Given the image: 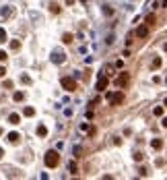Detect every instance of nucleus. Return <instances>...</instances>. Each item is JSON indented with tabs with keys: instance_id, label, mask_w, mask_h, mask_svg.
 <instances>
[{
	"instance_id": "15",
	"label": "nucleus",
	"mask_w": 167,
	"mask_h": 180,
	"mask_svg": "<svg viewBox=\"0 0 167 180\" xmlns=\"http://www.w3.org/2000/svg\"><path fill=\"white\" fill-rule=\"evenodd\" d=\"M157 66H161V58H155L153 60V68H157Z\"/></svg>"
},
{
	"instance_id": "21",
	"label": "nucleus",
	"mask_w": 167,
	"mask_h": 180,
	"mask_svg": "<svg viewBox=\"0 0 167 180\" xmlns=\"http://www.w3.org/2000/svg\"><path fill=\"white\" fill-rule=\"evenodd\" d=\"M165 106H167V99H165Z\"/></svg>"
},
{
	"instance_id": "6",
	"label": "nucleus",
	"mask_w": 167,
	"mask_h": 180,
	"mask_svg": "<svg viewBox=\"0 0 167 180\" xmlns=\"http://www.w3.org/2000/svg\"><path fill=\"white\" fill-rule=\"evenodd\" d=\"M105 87H107V79H105V77H101V79L97 81V89H99V91H103Z\"/></svg>"
},
{
	"instance_id": "4",
	"label": "nucleus",
	"mask_w": 167,
	"mask_h": 180,
	"mask_svg": "<svg viewBox=\"0 0 167 180\" xmlns=\"http://www.w3.org/2000/svg\"><path fill=\"white\" fill-rule=\"evenodd\" d=\"M52 62H56V64L64 62V54L62 52H54V54H52Z\"/></svg>"
},
{
	"instance_id": "9",
	"label": "nucleus",
	"mask_w": 167,
	"mask_h": 180,
	"mask_svg": "<svg viewBox=\"0 0 167 180\" xmlns=\"http://www.w3.org/2000/svg\"><path fill=\"white\" fill-rule=\"evenodd\" d=\"M151 145H153V149H161V145H163V143H161V139H153Z\"/></svg>"
},
{
	"instance_id": "16",
	"label": "nucleus",
	"mask_w": 167,
	"mask_h": 180,
	"mask_svg": "<svg viewBox=\"0 0 167 180\" xmlns=\"http://www.w3.org/2000/svg\"><path fill=\"white\" fill-rule=\"evenodd\" d=\"M25 114H27V116H33L35 110H33V108H25Z\"/></svg>"
},
{
	"instance_id": "20",
	"label": "nucleus",
	"mask_w": 167,
	"mask_h": 180,
	"mask_svg": "<svg viewBox=\"0 0 167 180\" xmlns=\"http://www.w3.org/2000/svg\"><path fill=\"white\" fill-rule=\"evenodd\" d=\"M6 75V68H2V66H0V77H4Z\"/></svg>"
},
{
	"instance_id": "12",
	"label": "nucleus",
	"mask_w": 167,
	"mask_h": 180,
	"mask_svg": "<svg viewBox=\"0 0 167 180\" xmlns=\"http://www.w3.org/2000/svg\"><path fill=\"white\" fill-rule=\"evenodd\" d=\"M6 58H8V56H6V52H4V50H0V62H4Z\"/></svg>"
},
{
	"instance_id": "5",
	"label": "nucleus",
	"mask_w": 167,
	"mask_h": 180,
	"mask_svg": "<svg viewBox=\"0 0 167 180\" xmlns=\"http://www.w3.org/2000/svg\"><path fill=\"white\" fill-rule=\"evenodd\" d=\"M126 83H128V75H126V73H124V75H120L118 79H116V85H118V87H124Z\"/></svg>"
},
{
	"instance_id": "14",
	"label": "nucleus",
	"mask_w": 167,
	"mask_h": 180,
	"mask_svg": "<svg viewBox=\"0 0 167 180\" xmlns=\"http://www.w3.org/2000/svg\"><path fill=\"white\" fill-rule=\"evenodd\" d=\"M21 99H23V93L17 91V93H15V101H21Z\"/></svg>"
},
{
	"instance_id": "10",
	"label": "nucleus",
	"mask_w": 167,
	"mask_h": 180,
	"mask_svg": "<svg viewBox=\"0 0 167 180\" xmlns=\"http://www.w3.org/2000/svg\"><path fill=\"white\" fill-rule=\"evenodd\" d=\"M8 141H11V143H17V141H19V135H17V133H11V135H8Z\"/></svg>"
},
{
	"instance_id": "8",
	"label": "nucleus",
	"mask_w": 167,
	"mask_h": 180,
	"mask_svg": "<svg viewBox=\"0 0 167 180\" xmlns=\"http://www.w3.org/2000/svg\"><path fill=\"white\" fill-rule=\"evenodd\" d=\"M8 120H11V124H19L21 116H19V114H11V116H8Z\"/></svg>"
},
{
	"instance_id": "11",
	"label": "nucleus",
	"mask_w": 167,
	"mask_h": 180,
	"mask_svg": "<svg viewBox=\"0 0 167 180\" xmlns=\"http://www.w3.org/2000/svg\"><path fill=\"white\" fill-rule=\"evenodd\" d=\"M2 41H6V31L0 29V44H2Z\"/></svg>"
},
{
	"instance_id": "7",
	"label": "nucleus",
	"mask_w": 167,
	"mask_h": 180,
	"mask_svg": "<svg viewBox=\"0 0 167 180\" xmlns=\"http://www.w3.org/2000/svg\"><path fill=\"white\" fill-rule=\"evenodd\" d=\"M136 35H138V37H146V35H148V29H146V27H138V29H136Z\"/></svg>"
},
{
	"instance_id": "13",
	"label": "nucleus",
	"mask_w": 167,
	"mask_h": 180,
	"mask_svg": "<svg viewBox=\"0 0 167 180\" xmlns=\"http://www.w3.org/2000/svg\"><path fill=\"white\" fill-rule=\"evenodd\" d=\"M68 170L74 174V172H76V164H72V161H70V164H68Z\"/></svg>"
},
{
	"instance_id": "17",
	"label": "nucleus",
	"mask_w": 167,
	"mask_h": 180,
	"mask_svg": "<svg viewBox=\"0 0 167 180\" xmlns=\"http://www.w3.org/2000/svg\"><path fill=\"white\" fill-rule=\"evenodd\" d=\"M64 41H66V44H70V41H72V35H70V33H66V35H64Z\"/></svg>"
},
{
	"instance_id": "18",
	"label": "nucleus",
	"mask_w": 167,
	"mask_h": 180,
	"mask_svg": "<svg viewBox=\"0 0 167 180\" xmlns=\"http://www.w3.org/2000/svg\"><path fill=\"white\" fill-rule=\"evenodd\" d=\"M163 114V108H155V116H161Z\"/></svg>"
},
{
	"instance_id": "1",
	"label": "nucleus",
	"mask_w": 167,
	"mask_h": 180,
	"mask_svg": "<svg viewBox=\"0 0 167 180\" xmlns=\"http://www.w3.org/2000/svg\"><path fill=\"white\" fill-rule=\"evenodd\" d=\"M58 164H60L58 151H48V153H46V166H48V168H56Z\"/></svg>"
},
{
	"instance_id": "3",
	"label": "nucleus",
	"mask_w": 167,
	"mask_h": 180,
	"mask_svg": "<svg viewBox=\"0 0 167 180\" xmlns=\"http://www.w3.org/2000/svg\"><path fill=\"white\" fill-rule=\"evenodd\" d=\"M107 99L111 104H122V101H124V93H109Z\"/></svg>"
},
{
	"instance_id": "2",
	"label": "nucleus",
	"mask_w": 167,
	"mask_h": 180,
	"mask_svg": "<svg viewBox=\"0 0 167 180\" xmlns=\"http://www.w3.org/2000/svg\"><path fill=\"white\" fill-rule=\"evenodd\" d=\"M62 87H64L66 91H74V89H76V81L70 79V77H64V79H62Z\"/></svg>"
},
{
	"instance_id": "19",
	"label": "nucleus",
	"mask_w": 167,
	"mask_h": 180,
	"mask_svg": "<svg viewBox=\"0 0 167 180\" xmlns=\"http://www.w3.org/2000/svg\"><path fill=\"white\" fill-rule=\"evenodd\" d=\"M37 133H39V135H46L48 131H46V126H39V128H37Z\"/></svg>"
}]
</instances>
